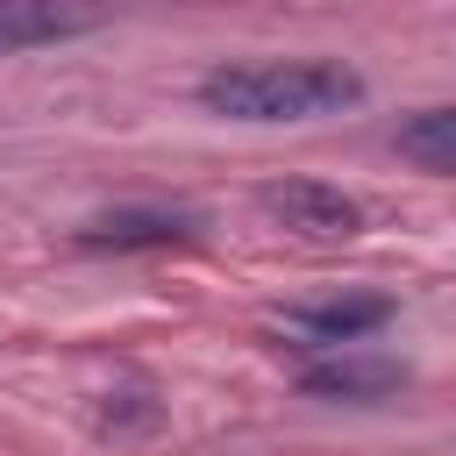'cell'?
<instances>
[{"mask_svg":"<svg viewBox=\"0 0 456 456\" xmlns=\"http://www.w3.org/2000/svg\"><path fill=\"white\" fill-rule=\"evenodd\" d=\"M363 100V71L342 57H242L200 78V107L228 121H328Z\"/></svg>","mask_w":456,"mask_h":456,"instance_id":"cell-1","label":"cell"},{"mask_svg":"<svg viewBox=\"0 0 456 456\" xmlns=\"http://www.w3.org/2000/svg\"><path fill=\"white\" fill-rule=\"evenodd\" d=\"M256 207H264L271 228H285L299 242H349L363 228V207L342 185H321V178H271L256 192Z\"/></svg>","mask_w":456,"mask_h":456,"instance_id":"cell-2","label":"cell"},{"mask_svg":"<svg viewBox=\"0 0 456 456\" xmlns=\"http://www.w3.org/2000/svg\"><path fill=\"white\" fill-rule=\"evenodd\" d=\"M100 21H107L100 0H0V57L50 50V43H71V36H93Z\"/></svg>","mask_w":456,"mask_h":456,"instance_id":"cell-3","label":"cell"},{"mask_svg":"<svg viewBox=\"0 0 456 456\" xmlns=\"http://www.w3.org/2000/svg\"><path fill=\"white\" fill-rule=\"evenodd\" d=\"M392 321V299L385 292H342V299H314V306H292L278 328L314 342V349H342V342H363Z\"/></svg>","mask_w":456,"mask_h":456,"instance_id":"cell-4","label":"cell"},{"mask_svg":"<svg viewBox=\"0 0 456 456\" xmlns=\"http://www.w3.org/2000/svg\"><path fill=\"white\" fill-rule=\"evenodd\" d=\"M178 235H192V214L178 207H114V214H93L71 242L78 249H164Z\"/></svg>","mask_w":456,"mask_h":456,"instance_id":"cell-5","label":"cell"},{"mask_svg":"<svg viewBox=\"0 0 456 456\" xmlns=\"http://www.w3.org/2000/svg\"><path fill=\"white\" fill-rule=\"evenodd\" d=\"M299 385H306V392H321V399H378V392L406 385V363H392V356H356V349L342 342V356L314 363Z\"/></svg>","mask_w":456,"mask_h":456,"instance_id":"cell-6","label":"cell"},{"mask_svg":"<svg viewBox=\"0 0 456 456\" xmlns=\"http://www.w3.org/2000/svg\"><path fill=\"white\" fill-rule=\"evenodd\" d=\"M392 150H399L406 164H420V171L456 178V107H420V114H406V121L392 128Z\"/></svg>","mask_w":456,"mask_h":456,"instance_id":"cell-7","label":"cell"}]
</instances>
